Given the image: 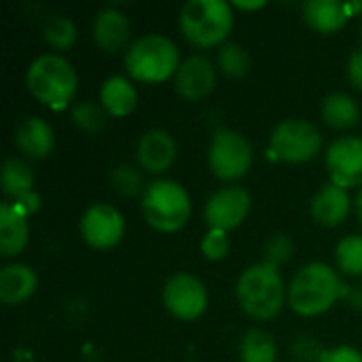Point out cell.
Instances as JSON below:
<instances>
[{"label":"cell","mask_w":362,"mask_h":362,"mask_svg":"<svg viewBox=\"0 0 362 362\" xmlns=\"http://www.w3.org/2000/svg\"><path fill=\"white\" fill-rule=\"evenodd\" d=\"M344 282L335 267L312 261L303 265L288 284V305L297 316L316 318L327 314L339 297H344Z\"/></svg>","instance_id":"6da1fadb"},{"label":"cell","mask_w":362,"mask_h":362,"mask_svg":"<svg viewBox=\"0 0 362 362\" xmlns=\"http://www.w3.org/2000/svg\"><path fill=\"white\" fill-rule=\"evenodd\" d=\"M235 299L248 318L265 322L282 312L288 301V288L280 269L261 261L240 274L235 282Z\"/></svg>","instance_id":"7a4b0ae2"},{"label":"cell","mask_w":362,"mask_h":362,"mask_svg":"<svg viewBox=\"0 0 362 362\" xmlns=\"http://www.w3.org/2000/svg\"><path fill=\"white\" fill-rule=\"evenodd\" d=\"M25 87L30 95L51 110H64L76 95L78 74L62 53H42L34 57L25 70Z\"/></svg>","instance_id":"3957f363"},{"label":"cell","mask_w":362,"mask_h":362,"mask_svg":"<svg viewBox=\"0 0 362 362\" xmlns=\"http://www.w3.org/2000/svg\"><path fill=\"white\" fill-rule=\"evenodd\" d=\"M125 70L132 81L159 85L176 76L182 59L176 42L165 34H142L138 36L123 57Z\"/></svg>","instance_id":"277c9868"},{"label":"cell","mask_w":362,"mask_h":362,"mask_svg":"<svg viewBox=\"0 0 362 362\" xmlns=\"http://www.w3.org/2000/svg\"><path fill=\"white\" fill-rule=\"evenodd\" d=\"M235 13L227 0H189L178 13V28L197 49L223 47L233 30Z\"/></svg>","instance_id":"5b68a950"},{"label":"cell","mask_w":362,"mask_h":362,"mask_svg":"<svg viewBox=\"0 0 362 362\" xmlns=\"http://www.w3.org/2000/svg\"><path fill=\"white\" fill-rule=\"evenodd\" d=\"M193 212L191 195L172 178H157L142 193V216L159 233L180 231Z\"/></svg>","instance_id":"8992f818"},{"label":"cell","mask_w":362,"mask_h":362,"mask_svg":"<svg viewBox=\"0 0 362 362\" xmlns=\"http://www.w3.org/2000/svg\"><path fill=\"white\" fill-rule=\"evenodd\" d=\"M322 132L305 119H286L269 134V159L284 163H308L322 151Z\"/></svg>","instance_id":"52a82bcc"},{"label":"cell","mask_w":362,"mask_h":362,"mask_svg":"<svg viewBox=\"0 0 362 362\" xmlns=\"http://www.w3.org/2000/svg\"><path fill=\"white\" fill-rule=\"evenodd\" d=\"M255 161L250 140L231 127H218L208 146L210 172L223 182H235L248 174Z\"/></svg>","instance_id":"ba28073f"},{"label":"cell","mask_w":362,"mask_h":362,"mask_svg":"<svg viewBox=\"0 0 362 362\" xmlns=\"http://www.w3.org/2000/svg\"><path fill=\"white\" fill-rule=\"evenodd\" d=\"M165 310L182 322H193L202 318L208 310V288L206 284L187 272L170 276L161 293Z\"/></svg>","instance_id":"9c48e42d"},{"label":"cell","mask_w":362,"mask_h":362,"mask_svg":"<svg viewBox=\"0 0 362 362\" xmlns=\"http://www.w3.org/2000/svg\"><path fill=\"white\" fill-rule=\"evenodd\" d=\"M78 229L87 246L93 250H110L119 246L125 235V218L117 206L98 202L83 212Z\"/></svg>","instance_id":"30bf717a"},{"label":"cell","mask_w":362,"mask_h":362,"mask_svg":"<svg viewBox=\"0 0 362 362\" xmlns=\"http://www.w3.org/2000/svg\"><path fill=\"white\" fill-rule=\"evenodd\" d=\"M252 197L244 187L229 185L214 191L204 206V221L210 229L233 231L238 229L250 214Z\"/></svg>","instance_id":"8fae6325"},{"label":"cell","mask_w":362,"mask_h":362,"mask_svg":"<svg viewBox=\"0 0 362 362\" xmlns=\"http://www.w3.org/2000/svg\"><path fill=\"white\" fill-rule=\"evenodd\" d=\"M327 170L333 185L350 191L362 189V138L341 136L327 148Z\"/></svg>","instance_id":"7c38bea8"},{"label":"cell","mask_w":362,"mask_h":362,"mask_svg":"<svg viewBox=\"0 0 362 362\" xmlns=\"http://www.w3.org/2000/svg\"><path fill=\"white\" fill-rule=\"evenodd\" d=\"M216 78H218L216 64L210 57L197 53V55L182 59V64L174 76V89L182 100L199 102L214 91Z\"/></svg>","instance_id":"4fadbf2b"},{"label":"cell","mask_w":362,"mask_h":362,"mask_svg":"<svg viewBox=\"0 0 362 362\" xmlns=\"http://www.w3.org/2000/svg\"><path fill=\"white\" fill-rule=\"evenodd\" d=\"M176 155H178L176 140L172 138V134L168 129L153 127V129H146L138 138L136 161H138L140 170H144L153 176L165 174L174 165Z\"/></svg>","instance_id":"5bb4252c"},{"label":"cell","mask_w":362,"mask_h":362,"mask_svg":"<svg viewBox=\"0 0 362 362\" xmlns=\"http://www.w3.org/2000/svg\"><path fill=\"white\" fill-rule=\"evenodd\" d=\"M91 36L93 42L106 51V53H119L129 49V36H132V25L129 19L123 11L117 6H104L95 13L93 23H91Z\"/></svg>","instance_id":"9a60e30c"},{"label":"cell","mask_w":362,"mask_h":362,"mask_svg":"<svg viewBox=\"0 0 362 362\" xmlns=\"http://www.w3.org/2000/svg\"><path fill=\"white\" fill-rule=\"evenodd\" d=\"M352 208H354V202H352L350 193L333 182L322 185L310 202L312 218L318 225L329 227V229L344 225L348 221Z\"/></svg>","instance_id":"2e32d148"},{"label":"cell","mask_w":362,"mask_h":362,"mask_svg":"<svg viewBox=\"0 0 362 362\" xmlns=\"http://www.w3.org/2000/svg\"><path fill=\"white\" fill-rule=\"evenodd\" d=\"M15 146L25 159L40 161L55 148L53 127L40 117H25L15 127Z\"/></svg>","instance_id":"e0dca14e"},{"label":"cell","mask_w":362,"mask_h":362,"mask_svg":"<svg viewBox=\"0 0 362 362\" xmlns=\"http://www.w3.org/2000/svg\"><path fill=\"white\" fill-rule=\"evenodd\" d=\"M28 214L13 202L0 204V255L4 259H13L21 255L30 240V223Z\"/></svg>","instance_id":"ac0fdd59"},{"label":"cell","mask_w":362,"mask_h":362,"mask_svg":"<svg viewBox=\"0 0 362 362\" xmlns=\"http://www.w3.org/2000/svg\"><path fill=\"white\" fill-rule=\"evenodd\" d=\"M303 21L318 34H335L354 17L350 2L339 0H308L301 6Z\"/></svg>","instance_id":"d6986e66"},{"label":"cell","mask_w":362,"mask_h":362,"mask_svg":"<svg viewBox=\"0 0 362 362\" xmlns=\"http://www.w3.org/2000/svg\"><path fill=\"white\" fill-rule=\"evenodd\" d=\"M38 288L36 272L25 263H8L0 269V301L8 308L21 305L34 297Z\"/></svg>","instance_id":"ffe728a7"},{"label":"cell","mask_w":362,"mask_h":362,"mask_svg":"<svg viewBox=\"0 0 362 362\" xmlns=\"http://www.w3.org/2000/svg\"><path fill=\"white\" fill-rule=\"evenodd\" d=\"M98 102L108 117L125 119L138 106V89H136L132 78L121 76V74H112L102 83Z\"/></svg>","instance_id":"44dd1931"},{"label":"cell","mask_w":362,"mask_h":362,"mask_svg":"<svg viewBox=\"0 0 362 362\" xmlns=\"http://www.w3.org/2000/svg\"><path fill=\"white\" fill-rule=\"evenodd\" d=\"M34 170L21 157H6L2 165V193L6 202H23L34 195Z\"/></svg>","instance_id":"7402d4cb"},{"label":"cell","mask_w":362,"mask_h":362,"mask_svg":"<svg viewBox=\"0 0 362 362\" xmlns=\"http://www.w3.org/2000/svg\"><path fill=\"white\" fill-rule=\"evenodd\" d=\"M322 121L333 129H352L361 123V106L358 102L344 91L329 93L320 102Z\"/></svg>","instance_id":"603a6c76"},{"label":"cell","mask_w":362,"mask_h":362,"mask_svg":"<svg viewBox=\"0 0 362 362\" xmlns=\"http://www.w3.org/2000/svg\"><path fill=\"white\" fill-rule=\"evenodd\" d=\"M242 362H276L278 361V346L272 333L265 329H248L238 348Z\"/></svg>","instance_id":"cb8c5ba5"},{"label":"cell","mask_w":362,"mask_h":362,"mask_svg":"<svg viewBox=\"0 0 362 362\" xmlns=\"http://www.w3.org/2000/svg\"><path fill=\"white\" fill-rule=\"evenodd\" d=\"M216 68L229 78H244L252 68V57L244 45L225 42L216 51Z\"/></svg>","instance_id":"d4e9b609"},{"label":"cell","mask_w":362,"mask_h":362,"mask_svg":"<svg viewBox=\"0 0 362 362\" xmlns=\"http://www.w3.org/2000/svg\"><path fill=\"white\" fill-rule=\"evenodd\" d=\"M76 36H78V32H76V25H74V21L70 17H66V15H49L45 19L42 38L57 53L68 51L76 42Z\"/></svg>","instance_id":"484cf974"},{"label":"cell","mask_w":362,"mask_h":362,"mask_svg":"<svg viewBox=\"0 0 362 362\" xmlns=\"http://www.w3.org/2000/svg\"><path fill=\"white\" fill-rule=\"evenodd\" d=\"M335 265L344 276H362V235H346L335 246Z\"/></svg>","instance_id":"4316f807"},{"label":"cell","mask_w":362,"mask_h":362,"mask_svg":"<svg viewBox=\"0 0 362 362\" xmlns=\"http://www.w3.org/2000/svg\"><path fill=\"white\" fill-rule=\"evenodd\" d=\"M70 117H72V123L87 132V134H98L104 129L106 125V112L104 108L100 106V102H91V100H85V102H78L72 106L70 110Z\"/></svg>","instance_id":"83f0119b"},{"label":"cell","mask_w":362,"mask_h":362,"mask_svg":"<svg viewBox=\"0 0 362 362\" xmlns=\"http://www.w3.org/2000/svg\"><path fill=\"white\" fill-rule=\"evenodd\" d=\"M108 180H110L112 191L117 195H121V197H136V195L144 193V189H146L144 182H142V174L129 163L117 165L110 172Z\"/></svg>","instance_id":"f1b7e54d"},{"label":"cell","mask_w":362,"mask_h":362,"mask_svg":"<svg viewBox=\"0 0 362 362\" xmlns=\"http://www.w3.org/2000/svg\"><path fill=\"white\" fill-rule=\"evenodd\" d=\"M295 255V242L291 235L286 233H276L272 235L267 242H265V248H263V263L280 269L282 265H286Z\"/></svg>","instance_id":"f546056e"},{"label":"cell","mask_w":362,"mask_h":362,"mask_svg":"<svg viewBox=\"0 0 362 362\" xmlns=\"http://www.w3.org/2000/svg\"><path fill=\"white\" fill-rule=\"evenodd\" d=\"M229 233L221 229H208V233L202 238L199 250L204 259L208 261H223L229 255Z\"/></svg>","instance_id":"4dcf8cb0"},{"label":"cell","mask_w":362,"mask_h":362,"mask_svg":"<svg viewBox=\"0 0 362 362\" xmlns=\"http://www.w3.org/2000/svg\"><path fill=\"white\" fill-rule=\"evenodd\" d=\"M325 352L327 350L314 337H308V335L297 337V341L293 344V354H295V358L299 362H320L322 356H325Z\"/></svg>","instance_id":"1f68e13d"},{"label":"cell","mask_w":362,"mask_h":362,"mask_svg":"<svg viewBox=\"0 0 362 362\" xmlns=\"http://www.w3.org/2000/svg\"><path fill=\"white\" fill-rule=\"evenodd\" d=\"M320 362H362V352L352 346H339L327 350Z\"/></svg>","instance_id":"d6a6232c"},{"label":"cell","mask_w":362,"mask_h":362,"mask_svg":"<svg viewBox=\"0 0 362 362\" xmlns=\"http://www.w3.org/2000/svg\"><path fill=\"white\" fill-rule=\"evenodd\" d=\"M348 78L354 89L362 91V42L348 57Z\"/></svg>","instance_id":"836d02e7"},{"label":"cell","mask_w":362,"mask_h":362,"mask_svg":"<svg viewBox=\"0 0 362 362\" xmlns=\"http://www.w3.org/2000/svg\"><path fill=\"white\" fill-rule=\"evenodd\" d=\"M344 297L348 299V303H350L352 308L362 310V284L354 286V288H348V286H346V291H344Z\"/></svg>","instance_id":"e575fe53"},{"label":"cell","mask_w":362,"mask_h":362,"mask_svg":"<svg viewBox=\"0 0 362 362\" xmlns=\"http://www.w3.org/2000/svg\"><path fill=\"white\" fill-rule=\"evenodd\" d=\"M267 2L265 0H257V2H244V0H235L233 2V8L238 11H259V8H265Z\"/></svg>","instance_id":"d590c367"},{"label":"cell","mask_w":362,"mask_h":362,"mask_svg":"<svg viewBox=\"0 0 362 362\" xmlns=\"http://www.w3.org/2000/svg\"><path fill=\"white\" fill-rule=\"evenodd\" d=\"M354 212H356L358 223L362 225V189H358V193H356V199H354Z\"/></svg>","instance_id":"8d00e7d4"}]
</instances>
